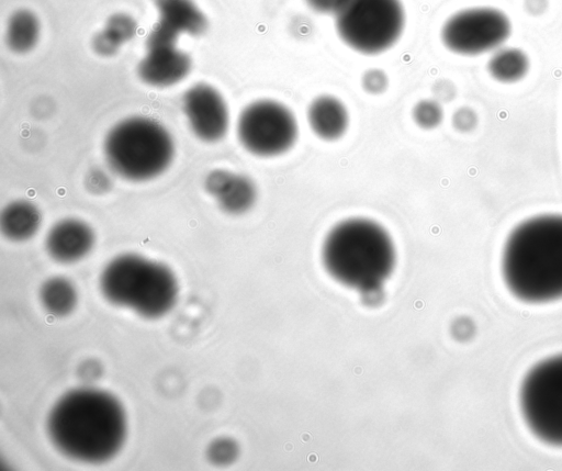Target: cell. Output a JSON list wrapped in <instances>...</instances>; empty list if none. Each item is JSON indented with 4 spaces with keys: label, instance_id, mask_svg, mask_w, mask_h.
I'll list each match as a JSON object with an SVG mask.
<instances>
[{
    "label": "cell",
    "instance_id": "cell-1",
    "mask_svg": "<svg viewBox=\"0 0 562 471\" xmlns=\"http://www.w3.org/2000/svg\"><path fill=\"white\" fill-rule=\"evenodd\" d=\"M127 416L112 393L81 386L67 391L52 405L46 431L56 450L83 463H104L122 450Z\"/></svg>",
    "mask_w": 562,
    "mask_h": 471
},
{
    "label": "cell",
    "instance_id": "cell-2",
    "mask_svg": "<svg viewBox=\"0 0 562 471\" xmlns=\"http://www.w3.org/2000/svg\"><path fill=\"white\" fill-rule=\"evenodd\" d=\"M501 270L519 301L541 304L562 299V214L519 223L504 244Z\"/></svg>",
    "mask_w": 562,
    "mask_h": 471
},
{
    "label": "cell",
    "instance_id": "cell-3",
    "mask_svg": "<svg viewBox=\"0 0 562 471\" xmlns=\"http://www.w3.org/2000/svg\"><path fill=\"white\" fill-rule=\"evenodd\" d=\"M322 260L339 283L372 293L391 276L396 254L383 226L369 218L351 217L329 231L323 243Z\"/></svg>",
    "mask_w": 562,
    "mask_h": 471
},
{
    "label": "cell",
    "instance_id": "cell-4",
    "mask_svg": "<svg viewBox=\"0 0 562 471\" xmlns=\"http://www.w3.org/2000/svg\"><path fill=\"white\" fill-rule=\"evenodd\" d=\"M99 289L112 305L148 319L166 316L179 296L177 277L167 265L134 253L117 255L103 267Z\"/></svg>",
    "mask_w": 562,
    "mask_h": 471
},
{
    "label": "cell",
    "instance_id": "cell-5",
    "mask_svg": "<svg viewBox=\"0 0 562 471\" xmlns=\"http://www.w3.org/2000/svg\"><path fill=\"white\" fill-rule=\"evenodd\" d=\"M110 168L130 181H146L161 175L171 164L175 144L159 122L132 116L115 124L104 139Z\"/></svg>",
    "mask_w": 562,
    "mask_h": 471
},
{
    "label": "cell",
    "instance_id": "cell-6",
    "mask_svg": "<svg viewBox=\"0 0 562 471\" xmlns=\"http://www.w3.org/2000/svg\"><path fill=\"white\" fill-rule=\"evenodd\" d=\"M334 21L347 46L364 55H376L398 41L405 12L401 0H340Z\"/></svg>",
    "mask_w": 562,
    "mask_h": 471
},
{
    "label": "cell",
    "instance_id": "cell-7",
    "mask_svg": "<svg viewBox=\"0 0 562 471\" xmlns=\"http://www.w3.org/2000/svg\"><path fill=\"white\" fill-rule=\"evenodd\" d=\"M522 418L540 441L562 447V354L535 365L519 390Z\"/></svg>",
    "mask_w": 562,
    "mask_h": 471
},
{
    "label": "cell",
    "instance_id": "cell-8",
    "mask_svg": "<svg viewBox=\"0 0 562 471\" xmlns=\"http://www.w3.org/2000/svg\"><path fill=\"white\" fill-rule=\"evenodd\" d=\"M240 145L259 157H274L290 150L299 136L294 113L272 99L256 100L246 105L237 120Z\"/></svg>",
    "mask_w": 562,
    "mask_h": 471
},
{
    "label": "cell",
    "instance_id": "cell-9",
    "mask_svg": "<svg viewBox=\"0 0 562 471\" xmlns=\"http://www.w3.org/2000/svg\"><path fill=\"white\" fill-rule=\"evenodd\" d=\"M509 18L491 7L464 9L443 23L440 37L443 45L460 55H479L497 49L510 35Z\"/></svg>",
    "mask_w": 562,
    "mask_h": 471
},
{
    "label": "cell",
    "instance_id": "cell-10",
    "mask_svg": "<svg viewBox=\"0 0 562 471\" xmlns=\"http://www.w3.org/2000/svg\"><path fill=\"white\" fill-rule=\"evenodd\" d=\"M179 34L157 23L148 34L146 54L138 65L140 79L153 87H169L191 70L190 56L177 47Z\"/></svg>",
    "mask_w": 562,
    "mask_h": 471
},
{
    "label": "cell",
    "instance_id": "cell-11",
    "mask_svg": "<svg viewBox=\"0 0 562 471\" xmlns=\"http://www.w3.org/2000/svg\"><path fill=\"white\" fill-rule=\"evenodd\" d=\"M182 109L194 135L203 142L221 141L229 126V111L223 96L207 83H196L182 97Z\"/></svg>",
    "mask_w": 562,
    "mask_h": 471
},
{
    "label": "cell",
    "instance_id": "cell-12",
    "mask_svg": "<svg viewBox=\"0 0 562 471\" xmlns=\"http://www.w3.org/2000/svg\"><path fill=\"white\" fill-rule=\"evenodd\" d=\"M95 244L92 227L82 220L68 217L56 222L45 237L48 256L59 263H75L86 258Z\"/></svg>",
    "mask_w": 562,
    "mask_h": 471
},
{
    "label": "cell",
    "instance_id": "cell-13",
    "mask_svg": "<svg viewBox=\"0 0 562 471\" xmlns=\"http://www.w3.org/2000/svg\"><path fill=\"white\" fill-rule=\"evenodd\" d=\"M204 188L222 211L233 215L247 212L257 199L256 186L249 177L226 169L210 171Z\"/></svg>",
    "mask_w": 562,
    "mask_h": 471
},
{
    "label": "cell",
    "instance_id": "cell-14",
    "mask_svg": "<svg viewBox=\"0 0 562 471\" xmlns=\"http://www.w3.org/2000/svg\"><path fill=\"white\" fill-rule=\"evenodd\" d=\"M306 117L313 133L329 142L340 138L349 124L346 105L330 94H322L313 99L307 106Z\"/></svg>",
    "mask_w": 562,
    "mask_h": 471
},
{
    "label": "cell",
    "instance_id": "cell-15",
    "mask_svg": "<svg viewBox=\"0 0 562 471\" xmlns=\"http://www.w3.org/2000/svg\"><path fill=\"white\" fill-rule=\"evenodd\" d=\"M159 23L177 34L198 36L207 29V20L192 0H154Z\"/></svg>",
    "mask_w": 562,
    "mask_h": 471
},
{
    "label": "cell",
    "instance_id": "cell-16",
    "mask_svg": "<svg viewBox=\"0 0 562 471\" xmlns=\"http://www.w3.org/2000/svg\"><path fill=\"white\" fill-rule=\"evenodd\" d=\"M42 224L40 209L31 201L15 200L0 215L2 234L12 242H25L37 234Z\"/></svg>",
    "mask_w": 562,
    "mask_h": 471
},
{
    "label": "cell",
    "instance_id": "cell-17",
    "mask_svg": "<svg viewBox=\"0 0 562 471\" xmlns=\"http://www.w3.org/2000/svg\"><path fill=\"white\" fill-rule=\"evenodd\" d=\"M38 298L42 307L55 317H65L71 314L79 300L74 282L63 276L46 279L40 288Z\"/></svg>",
    "mask_w": 562,
    "mask_h": 471
},
{
    "label": "cell",
    "instance_id": "cell-18",
    "mask_svg": "<svg viewBox=\"0 0 562 471\" xmlns=\"http://www.w3.org/2000/svg\"><path fill=\"white\" fill-rule=\"evenodd\" d=\"M528 57L518 48H499L488 60L491 76L501 82H514L528 71Z\"/></svg>",
    "mask_w": 562,
    "mask_h": 471
},
{
    "label": "cell",
    "instance_id": "cell-19",
    "mask_svg": "<svg viewBox=\"0 0 562 471\" xmlns=\"http://www.w3.org/2000/svg\"><path fill=\"white\" fill-rule=\"evenodd\" d=\"M40 23L37 18L27 10L15 12L8 25L7 40L9 47L16 53H27L37 43Z\"/></svg>",
    "mask_w": 562,
    "mask_h": 471
},
{
    "label": "cell",
    "instance_id": "cell-20",
    "mask_svg": "<svg viewBox=\"0 0 562 471\" xmlns=\"http://www.w3.org/2000/svg\"><path fill=\"white\" fill-rule=\"evenodd\" d=\"M136 30L137 25L133 18L117 13L108 20L103 31L121 46L134 37Z\"/></svg>",
    "mask_w": 562,
    "mask_h": 471
},
{
    "label": "cell",
    "instance_id": "cell-21",
    "mask_svg": "<svg viewBox=\"0 0 562 471\" xmlns=\"http://www.w3.org/2000/svg\"><path fill=\"white\" fill-rule=\"evenodd\" d=\"M415 123L426 130H430L440 124L443 112L436 100H420L412 111Z\"/></svg>",
    "mask_w": 562,
    "mask_h": 471
},
{
    "label": "cell",
    "instance_id": "cell-22",
    "mask_svg": "<svg viewBox=\"0 0 562 471\" xmlns=\"http://www.w3.org/2000/svg\"><path fill=\"white\" fill-rule=\"evenodd\" d=\"M361 85L368 93L380 94L387 88L389 79L383 70L372 68L362 75Z\"/></svg>",
    "mask_w": 562,
    "mask_h": 471
},
{
    "label": "cell",
    "instance_id": "cell-23",
    "mask_svg": "<svg viewBox=\"0 0 562 471\" xmlns=\"http://www.w3.org/2000/svg\"><path fill=\"white\" fill-rule=\"evenodd\" d=\"M234 447L227 439H216L207 448V458L215 464L227 463L234 457Z\"/></svg>",
    "mask_w": 562,
    "mask_h": 471
},
{
    "label": "cell",
    "instance_id": "cell-24",
    "mask_svg": "<svg viewBox=\"0 0 562 471\" xmlns=\"http://www.w3.org/2000/svg\"><path fill=\"white\" fill-rule=\"evenodd\" d=\"M86 182L88 189L94 193L106 191L111 184L109 176L101 169L91 170Z\"/></svg>",
    "mask_w": 562,
    "mask_h": 471
},
{
    "label": "cell",
    "instance_id": "cell-25",
    "mask_svg": "<svg viewBox=\"0 0 562 471\" xmlns=\"http://www.w3.org/2000/svg\"><path fill=\"white\" fill-rule=\"evenodd\" d=\"M93 47L100 55L110 56L117 52L120 45L115 43L104 31H101L93 38Z\"/></svg>",
    "mask_w": 562,
    "mask_h": 471
},
{
    "label": "cell",
    "instance_id": "cell-26",
    "mask_svg": "<svg viewBox=\"0 0 562 471\" xmlns=\"http://www.w3.org/2000/svg\"><path fill=\"white\" fill-rule=\"evenodd\" d=\"M474 113L469 109H460L453 115V124L457 128L465 131L474 125Z\"/></svg>",
    "mask_w": 562,
    "mask_h": 471
},
{
    "label": "cell",
    "instance_id": "cell-27",
    "mask_svg": "<svg viewBox=\"0 0 562 471\" xmlns=\"http://www.w3.org/2000/svg\"><path fill=\"white\" fill-rule=\"evenodd\" d=\"M305 2L315 12L334 14L340 0H305Z\"/></svg>",
    "mask_w": 562,
    "mask_h": 471
}]
</instances>
